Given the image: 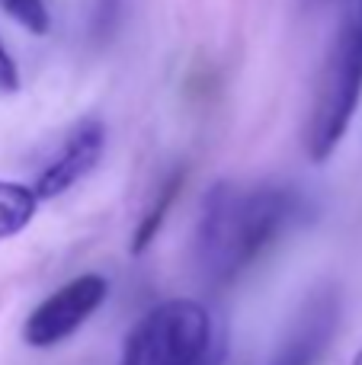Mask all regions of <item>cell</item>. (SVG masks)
<instances>
[{
	"mask_svg": "<svg viewBox=\"0 0 362 365\" xmlns=\"http://www.w3.org/2000/svg\"><path fill=\"white\" fill-rule=\"evenodd\" d=\"M38 212V199L32 186L13 180H0V240L16 237L29 227V221Z\"/></svg>",
	"mask_w": 362,
	"mask_h": 365,
	"instance_id": "7",
	"label": "cell"
},
{
	"mask_svg": "<svg viewBox=\"0 0 362 365\" xmlns=\"http://www.w3.org/2000/svg\"><path fill=\"white\" fill-rule=\"evenodd\" d=\"M183 182H186V173L183 170H173L170 180L164 182L157 202L148 208V215L141 218V225L135 227V234H132V253H135V257H138V253H145L148 247L154 244V237H157L160 227H164V218H167V212H170L173 199L180 195V189H183Z\"/></svg>",
	"mask_w": 362,
	"mask_h": 365,
	"instance_id": "8",
	"label": "cell"
},
{
	"mask_svg": "<svg viewBox=\"0 0 362 365\" xmlns=\"http://www.w3.org/2000/svg\"><path fill=\"white\" fill-rule=\"evenodd\" d=\"M103 151H106V128H103L96 119L77 122V125L68 132V138L61 141L58 154L38 170L36 182H32L36 199L48 202V199L64 195L71 186H77V182L100 164Z\"/></svg>",
	"mask_w": 362,
	"mask_h": 365,
	"instance_id": "5",
	"label": "cell"
},
{
	"mask_svg": "<svg viewBox=\"0 0 362 365\" xmlns=\"http://www.w3.org/2000/svg\"><path fill=\"white\" fill-rule=\"evenodd\" d=\"M305 215V202L289 186H241L222 180L205 192L199 205L192 259L209 285H228L263 257L295 221Z\"/></svg>",
	"mask_w": 362,
	"mask_h": 365,
	"instance_id": "1",
	"label": "cell"
},
{
	"mask_svg": "<svg viewBox=\"0 0 362 365\" xmlns=\"http://www.w3.org/2000/svg\"><path fill=\"white\" fill-rule=\"evenodd\" d=\"M337 298L327 295H314L305 304V311L299 314L295 327L289 330L286 343L279 346L273 365H314L321 359V353L327 349L337 327Z\"/></svg>",
	"mask_w": 362,
	"mask_h": 365,
	"instance_id": "6",
	"label": "cell"
},
{
	"mask_svg": "<svg viewBox=\"0 0 362 365\" xmlns=\"http://www.w3.org/2000/svg\"><path fill=\"white\" fill-rule=\"evenodd\" d=\"M0 10L16 26L29 29L32 36H45L51 29V16H48L45 0H0Z\"/></svg>",
	"mask_w": 362,
	"mask_h": 365,
	"instance_id": "9",
	"label": "cell"
},
{
	"mask_svg": "<svg viewBox=\"0 0 362 365\" xmlns=\"http://www.w3.org/2000/svg\"><path fill=\"white\" fill-rule=\"evenodd\" d=\"M215 321L192 298H170L151 308L122 346V365H212Z\"/></svg>",
	"mask_w": 362,
	"mask_h": 365,
	"instance_id": "3",
	"label": "cell"
},
{
	"mask_svg": "<svg viewBox=\"0 0 362 365\" xmlns=\"http://www.w3.org/2000/svg\"><path fill=\"white\" fill-rule=\"evenodd\" d=\"M109 295V282L100 272H83L55 289L48 298L38 302V308L26 317L23 340L32 349H51L74 336L90 317L100 311Z\"/></svg>",
	"mask_w": 362,
	"mask_h": 365,
	"instance_id": "4",
	"label": "cell"
},
{
	"mask_svg": "<svg viewBox=\"0 0 362 365\" xmlns=\"http://www.w3.org/2000/svg\"><path fill=\"white\" fill-rule=\"evenodd\" d=\"M350 365H362V349H359L356 356H353V362H350Z\"/></svg>",
	"mask_w": 362,
	"mask_h": 365,
	"instance_id": "12",
	"label": "cell"
},
{
	"mask_svg": "<svg viewBox=\"0 0 362 365\" xmlns=\"http://www.w3.org/2000/svg\"><path fill=\"white\" fill-rule=\"evenodd\" d=\"M343 16H346V19H356V23H362V0H346Z\"/></svg>",
	"mask_w": 362,
	"mask_h": 365,
	"instance_id": "11",
	"label": "cell"
},
{
	"mask_svg": "<svg viewBox=\"0 0 362 365\" xmlns=\"http://www.w3.org/2000/svg\"><path fill=\"white\" fill-rule=\"evenodd\" d=\"M362 96V23L340 19L324 64L314 83V103L305 125V151L314 164H324L343 141Z\"/></svg>",
	"mask_w": 362,
	"mask_h": 365,
	"instance_id": "2",
	"label": "cell"
},
{
	"mask_svg": "<svg viewBox=\"0 0 362 365\" xmlns=\"http://www.w3.org/2000/svg\"><path fill=\"white\" fill-rule=\"evenodd\" d=\"M16 90H19V68L10 51L4 48V42H0V96H10Z\"/></svg>",
	"mask_w": 362,
	"mask_h": 365,
	"instance_id": "10",
	"label": "cell"
}]
</instances>
